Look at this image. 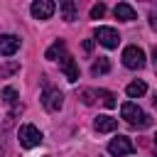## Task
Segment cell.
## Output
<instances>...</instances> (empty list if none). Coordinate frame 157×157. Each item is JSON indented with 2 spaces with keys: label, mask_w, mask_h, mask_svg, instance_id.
I'll return each instance as SVG.
<instances>
[{
  "label": "cell",
  "mask_w": 157,
  "mask_h": 157,
  "mask_svg": "<svg viewBox=\"0 0 157 157\" xmlns=\"http://www.w3.org/2000/svg\"><path fill=\"white\" fill-rule=\"evenodd\" d=\"M20 49V37L15 34H0V54L2 56H12Z\"/></svg>",
  "instance_id": "cell-9"
},
{
  "label": "cell",
  "mask_w": 157,
  "mask_h": 157,
  "mask_svg": "<svg viewBox=\"0 0 157 157\" xmlns=\"http://www.w3.org/2000/svg\"><path fill=\"white\" fill-rule=\"evenodd\" d=\"M61 103H64V96H61L59 88H44V93H42V105H44L49 113H56V110L61 108Z\"/></svg>",
  "instance_id": "cell-6"
},
{
  "label": "cell",
  "mask_w": 157,
  "mask_h": 157,
  "mask_svg": "<svg viewBox=\"0 0 157 157\" xmlns=\"http://www.w3.org/2000/svg\"><path fill=\"white\" fill-rule=\"evenodd\" d=\"M145 91H147L145 81H132V83H128V86H125V93H128V98H140Z\"/></svg>",
  "instance_id": "cell-14"
},
{
  "label": "cell",
  "mask_w": 157,
  "mask_h": 157,
  "mask_svg": "<svg viewBox=\"0 0 157 157\" xmlns=\"http://www.w3.org/2000/svg\"><path fill=\"white\" fill-rule=\"evenodd\" d=\"M96 96L103 101V105H105V108H115V96H113L110 91H103V88H98V91H96Z\"/></svg>",
  "instance_id": "cell-16"
},
{
  "label": "cell",
  "mask_w": 157,
  "mask_h": 157,
  "mask_svg": "<svg viewBox=\"0 0 157 157\" xmlns=\"http://www.w3.org/2000/svg\"><path fill=\"white\" fill-rule=\"evenodd\" d=\"M155 147H157V135H155Z\"/></svg>",
  "instance_id": "cell-25"
},
{
  "label": "cell",
  "mask_w": 157,
  "mask_h": 157,
  "mask_svg": "<svg viewBox=\"0 0 157 157\" xmlns=\"http://www.w3.org/2000/svg\"><path fill=\"white\" fill-rule=\"evenodd\" d=\"M108 152H110L113 157H125V155H132V152H135V147H132L130 137L118 135V137H113V140L108 142Z\"/></svg>",
  "instance_id": "cell-5"
},
{
  "label": "cell",
  "mask_w": 157,
  "mask_h": 157,
  "mask_svg": "<svg viewBox=\"0 0 157 157\" xmlns=\"http://www.w3.org/2000/svg\"><path fill=\"white\" fill-rule=\"evenodd\" d=\"M91 96H93V91H88V88H81V101H83L86 105H91V103H93V98H91Z\"/></svg>",
  "instance_id": "cell-19"
},
{
  "label": "cell",
  "mask_w": 157,
  "mask_h": 157,
  "mask_svg": "<svg viewBox=\"0 0 157 157\" xmlns=\"http://www.w3.org/2000/svg\"><path fill=\"white\" fill-rule=\"evenodd\" d=\"M59 12H61V17H64L66 22L78 20V5H76L74 0H64V2H59Z\"/></svg>",
  "instance_id": "cell-10"
},
{
  "label": "cell",
  "mask_w": 157,
  "mask_h": 157,
  "mask_svg": "<svg viewBox=\"0 0 157 157\" xmlns=\"http://www.w3.org/2000/svg\"><path fill=\"white\" fill-rule=\"evenodd\" d=\"M2 101H5L7 105H15V103H17V91H15V88H10V86H7V88H2Z\"/></svg>",
  "instance_id": "cell-17"
},
{
  "label": "cell",
  "mask_w": 157,
  "mask_h": 157,
  "mask_svg": "<svg viewBox=\"0 0 157 157\" xmlns=\"http://www.w3.org/2000/svg\"><path fill=\"white\" fill-rule=\"evenodd\" d=\"M155 74H157V49H155Z\"/></svg>",
  "instance_id": "cell-23"
},
{
  "label": "cell",
  "mask_w": 157,
  "mask_h": 157,
  "mask_svg": "<svg viewBox=\"0 0 157 157\" xmlns=\"http://www.w3.org/2000/svg\"><path fill=\"white\" fill-rule=\"evenodd\" d=\"M110 71V61L105 59V56H98L93 64H91V74L93 76H101V74H108Z\"/></svg>",
  "instance_id": "cell-13"
},
{
  "label": "cell",
  "mask_w": 157,
  "mask_h": 157,
  "mask_svg": "<svg viewBox=\"0 0 157 157\" xmlns=\"http://www.w3.org/2000/svg\"><path fill=\"white\" fill-rule=\"evenodd\" d=\"M91 47H93V42H91V39H86V42H83V49H86V52H91Z\"/></svg>",
  "instance_id": "cell-22"
},
{
  "label": "cell",
  "mask_w": 157,
  "mask_h": 157,
  "mask_svg": "<svg viewBox=\"0 0 157 157\" xmlns=\"http://www.w3.org/2000/svg\"><path fill=\"white\" fill-rule=\"evenodd\" d=\"M120 115L125 118V123H130L132 128H147L152 120L147 118V113L137 105V103H132V101H128V103H123L120 105Z\"/></svg>",
  "instance_id": "cell-1"
},
{
  "label": "cell",
  "mask_w": 157,
  "mask_h": 157,
  "mask_svg": "<svg viewBox=\"0 0 157 157\" xmlns=\"http://www.w3.org/2000/svg\"><path fill=\"white\" fill-rule=\"evenodd\" d=\"M93 128H96L98 132H113V130L118 128V120L110 118V115H98L96 123H93Z\"/></svg>",
  "instance_id": "cell-12"
},
{
  "label": "cell",
  "mask_w": 157,
  "mask_h": 157,
  "mask_svg": "<svg viewBox=\"0 0 157 157\" xmlns=\"http://www.w3.org/2000/svg\"><path fill=\"white\" fill-rule=\"evenodd\" d=\"M103 15H105V5H103V2H98V5L91 7V17H93V20H101Z\"/></svg>",
  "instance_id": "cell-18"
},
{
  "label": "cell",
  "mask_w": 157,
  "mask_h": 157,
  "mask_svg": "<svg viewBox=\"0 0 157 157\" xmlns=\"http://www.w3.org/2000/svg\"><path fill=\"white\" fill-rule=\"evenodd\" d=\"M152 103H155V108H157V93H155V98H152Z\"/></svg>",
  "instance_id": "cell-24"
},
{
  "label": "cell",
  "mask_w": 157,
  "mask_h": 157,
  "mask_svg": "<svg viewBox=\"0 0 157 157\" xmlns=\"http://www.w3.org/2000/svg\"><path fill=\"white\" fill-rule=\"evenodd\" d=\"M47 59H56V56H64V42L61 39H56L49 49H47V54H44Z\"/></svg>",
  "instance_id": "cell-15"
},
{
  "label": "cell",
  "mask_w": 157,
  "mask_h": 157,
  "mask_svg": "<svg viewBox=\"0 0 157 157\" xmlns=\"http://www.w3.org/2000/svg\"><path fill=\"white\" fill-rule=\"evenodd\" d=\"M123 64H125L128 69H132V71L142 69V66H145V52H142L137 44L125 47V49H123Z\"/></svg>",
  "instance_id": "cell-3"
},
{
  "label": "cell",
  "mask_w": 157,
  "mask_h": 157,
  "mask_svg": "<svg viewBox=\"0 0 157 157\" xmlns=\"http://www.w3.org/2000/svg\"><path fill=\"white\" fill-rule=\"evenodd\" d=\"M59 69L64 71V76H66V81H76L78 78V66H76V61H74V56H69V54H64L61 59H59Z\"/></svg>",
  "instance_id": "cell-8"
},
{
  "label": "cell",
  "mask_w": 157,
  "mask_h": 157,
  "mask_svg": "<svg viewBox=\"0 0 157 157\" xmlns=\"http://www.w3.org/2000/svg\"><path fill=\"white\" fill-rule=\"evenodd\" d=\"M54 10H56V5L52 0H34L32 7H29V12H32L34 20H49L54 15Z\"/></svg>",
  "instance_id": "cell-7"
},
{
  "label": "cell",
  "mask_w": 157,
  "mask_h": 157,
  "mask_svg": "<svg viewBox=\"0 0 157 157\" xmlns=\"http://www.w3.org/2000/svg\"><path fill=\"white\" fill-rule=\"evenodd\" d=\"M17 137H20V145L25 147V150H32V147H37L39 142H42V130L39 128H34V125H22L20 128V132H17Z\"/></svg>",
  "instance_id": "cell-2"
},
{
  "label": "cell",
  "mask_w": 157,
  "mask_h": 157,
  "mask_svg": "<svg viewBox=\"0 0 157 157\" xmlns=\"http://www.w3.org/2000/svg\"><path fill=\"white\" fill-rule=\"evenodd\" d=\"M15 69H20V64H10V66H5V69H0V76H7V74H12Z\"/></svg>",
  "instance_id": "cell-21"
},
{
  "label": "cell",
  "mask_w": 157,
  "mask_h": 157,
  "mask_svg": "<svg viewBox=\"0 0 157 157\" xmlns=\"http://www.w3.org/2000/svg\"><path fill=\"white\" fill-rule=\"evenodd\" d=\"M113 12H115V17H118V20H123V22H132V20H137L135 7H132V5H128V2H118Z\"/></svg>",
  "instance_id": "cell-11"
},
{
  "label": "cell",
  "mask_w": 157,
  "mask_h": 157,
  "mask_svg": "<svg viewBox=\"0 0 157 157\" xmlns=\"http://www.w3.org/2000/svg\"><path fill=\"white\" fill-rule=\"evenodd\" d=\"M150 27H152V29H157V7H152V10H150Z\"/></svg>",
  "instance_id": "cell-20"
},
{
  "label": "cell",
  "mask_w": 157,
  "mask_h": 157,
  "mask_svg": "<svg viewBox=\"0 0 157 157\" xmlns=\"http://www.w3.org/2000/svg\"><path fill=\"white\" fill-rule=\"evenodd\" d=\"M93 37H96V42H98L101 47H105V49H115V47L120 44V34H118L113 27H96Z\"/></svg>",
  "instance_id": "cell-4"
}]
</instances>
